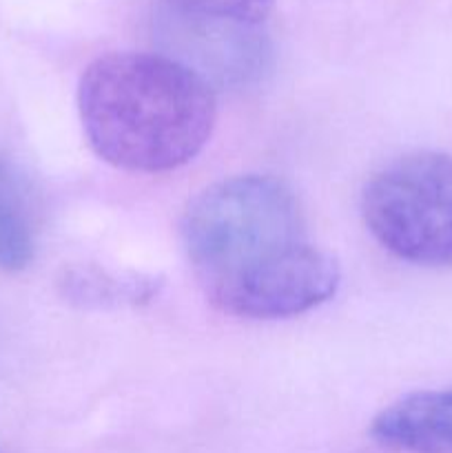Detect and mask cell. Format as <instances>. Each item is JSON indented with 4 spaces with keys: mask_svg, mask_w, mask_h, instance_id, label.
<instances>
[{
    "mask_svg": "<svg viewBox=\"0 0 452 453\" xmlns=\"http://www.w3.org/2000/svg\"><path fill=\"white\" fill-rule=\"evenodd\" d=\"M78 113L102 162L155 175L184 166L208 144L215 88L171 56L113 51L80 75Z\"/></svg>",
    "mask_w": 452,
    "mask_h": 453,
    "instance_id": "obj_1",
    "label": "cell"
},
{
    "mask_svg": "<svg viewBox=\"0 0 452 453\" xmlns=\"http://www.w3.org/2000/svg\"><path fill=\"white\" fill-rule=\"evenodd\" d=\"M180 233L208 301L308 243L300 199L270 175H238L204 188L186 206Z\"/></svg>",
    "mask_w": 452,
    "mask_h": 453,
    "instance_id": "obj_2",
    "label": "cell"
},
{
    "mask_svg": "<svg viewBox=\"0 0 452 453\" xmlns=\"http://www.w3.org/2000/svg\"><path fill=\"white\" fill-rule=\"evenodd\" d=\"M362 217L397 259L452 268V155L417 150L381 166L363 186Z\"/></svg>",
    "mask_w": 452,
    "mask_h": 453,
    "instance_id": "obj_3",
    "label": "cell"
},
{
    "mask_svg": "<svg viewBox=\"0 0 452 453\" xmlns=\"http://www.w3.org/2000/svg\"><path fill=\"white\" fill-rule=\"evenodd\" d=\"M167 34L175 51L171 58L195 71L211 87H242L260 80L269 69L270 44L253 25L208 20L168 9Z\"/></svg>",
    "mask_w": 452,
    "mask_h": 453,
    "instance_id": "obj_4",
    "label": "cell"
},
{
    "mask_svg": "<svg viewBox=\"0 0 452 453\" xmlns=\"http://www.w3.org/2000/svg\"><path fill=\"white\" fill-rule=\"evenodd\" d=\"M370 436L406 453H452V385L401 396L375 416Z\"/></svg>",
    "mask_w": 452,
    "mask_h": 453,
    "instance_id": "obj_5",
    "label": "cell"
},
{
    "mask_svg": "<svg viewBox=\"0 0 452 453\" xmlns=\"http://www.w3.org/2000/svg\"><path fill=\"white\" fill-rule=\"evenodd\" d=\"M34 230L27 219L18 181L0 159V270L18 273L34 261Z\"/></svg>",
    "mask_w": 452,
    "mask_h": 453,
    "instance_id": "obj_6",
    "label": "cell"
},
{
    "mask_svg": "<svg viewBox=\"0 0 452 453\" xmlns=\"http://www.w3.org/2000/svg\"><path fill=\"white\" fill-rule=\"evenodd\" d=\"M66 295L82 303H137L142 299L153 296V283L142 279H115L105 273H87V270H74L66 274L65 281Z\"/></svg>",
    "mask_w": 452,
    "mask_h": 453,
    "instance_id": "obj_7",
    "label": "cell"
},
{
    "mask_svg": "<svg viewBox=\"0 0 452 453\" xmlns=\"http://www.w3.org/2000/svg\"><path fill=\"white\" fill-rule=\"evenodd\" d=\"M167 9L208 20L260 27L269 18L275 0H162Z\"/></svg>",
    "mask_w": 452,
    "mask_h": 453,
    "instance_id": "obj_8",
    "label": "cell"
}]
</instances>
